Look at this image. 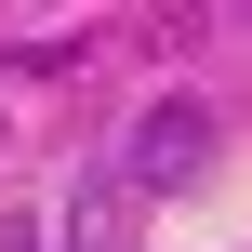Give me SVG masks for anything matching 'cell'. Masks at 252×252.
Instances as JSON below:
<instances>
[{"instance_id":"obj_1","label":"cell","mask_w":252,"mask_h":252,"mask_svg":"<svg viewBox=\"0 0 252 252\" xmlns=\"http://www.w3.org/2000/svg\"><path fill=\"white\" fill-rule=\"evenodd\" d=\"M199 173H213V106H199V93H159V106L120 133V159H106L120 199H173V186H199Z\"/></svg>"},{"instance_id":"obj_2","label":"cell","mask_w":252,"mask_h":252,"mask_svg":"<svg viewBox=\"0 0 252 252\" xmlns=\"http://www.w3.org/2000/svg\"><path fill=\"white\" fill-rule=\"evenodd\" d=\"M66 252H133V199H120L106 173H80V186H66Z\"/></svg>"},{"instance_id":"obj_3","label":"cell","mask_w":252,"mask_h":252,"mask_svg":"<svg viewBox=\"0 0 252 252\" xmlns=\"http://www.w3.org/2000/svg\"><path fill=\"white\" fill-rule=\"evenodd\" d=\"M0 252H40V226H27V213H13V226H0Z\"/></svg>"}]
</instances>
